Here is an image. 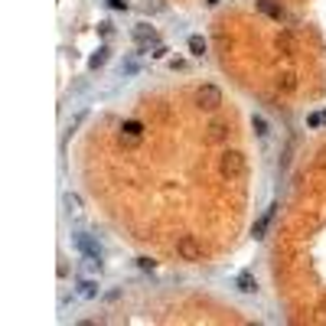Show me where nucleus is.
<instances>
[{
  "label": "nucleus",
  "instance_id": "1",
  "mask_svg": "<svg viewBox=\"0 0 326 326\" xmlns=\"http://www.w3.org/2000/svg\"><path fill=\"white\" fill-rule=\"evenodd\" d=\"M218 173L225 179L241 176V173H245V154H241V150H225L222 160H218Z\"/></svg>",
  "mask_w": 326,
  "mask_h": 326
},
{
  "label": "nucleus",
  "instance_id": "2",
  "mask_svg": "<svg viewBox=\"0 0 326 326\" xmlns=\"http://www.w3.org/2000/svg\"><path fill=\"white\" fill-rule=\"evenodd\" d=\"M140 137H144V124H140V121H124V124H121V134H117L121 147H137Z\"/></svg>",
  "mask_w": 326,
  "mask_h": 326
},
{
  "label": "nucleus",
  "instance_id": "3",
  "mask_svg": "<svg viewBox=\"0 0 326 326\" xmlns=\"http://www.w3.org/2000/svg\"><path fill=\"white\" fill-rule=\"evenodd\" d=\"M196 105H199L202 111H216L218 105H222V92H218L216 85H202L199 92H196Z\"/></svg>",
  "mask_w": 326,
  "mask_h": 326
},
{
  "label": "nucleus",
  "instance_id": "4",
  "mask_svg": "<svg viewBox=\"0 0 326 326\" xmlns=\"http://www.w3.org/2000/svg\"><path fill=\"white\" fill-rule=\"evenodd\" d=\"M176 251H179V258H183V261H202V248L196 245L193 235H183V238L176 241Z\"/></svg>",
  "mask_w": 326,
  "mask_h": 326
},
{
  "label": "nucleus",
  "instance_id": "5",
  "mask_svg": "<svg viewBox=\"0 0 326 326\" xmlns=\"http://www.w3.org/2000/svg\"><path fill=\"white\" fill-rule=\"evenodd\" d=\"M75 248L85 258H101V245L92 238V235H75Z\"/></svg>",
  "mask_w": 326,
  "mask_h": 326
},
{
  "label": "nucleus",
  "instance_id": "6",
  "mask_svg": "<svg viewBox=\"0 0 326 326\" xmlns=\"http://www.w3.org/2000/svg\"><path fill=\"white\" fill-rule=\"evenodd\" d=\"M258 10H261L264 16H271V20H284V7L280 3H274V0H258Z\"/></svg>",
  "mask_w": 326,
  "mask_h": 326
},
{
  "label": "nucleus",
  "instance_id": "7",
  "mask_svg": "<svg viewBox=\"0 0 326 326\" xmlns=\"http://www.w3.org/2000/svg\"><path fill=\"white\" fill-rule=\"evenodd\" d=\"M235 287H238L241 294H255V290H258V280L251 277V274H238V280H235Z\"/></svg>",
  "mask_w": 326,
  "mask_h": 326
},
{
  "label": "nucleus",
  "instance_id": "8",
  "mask_svg": "<svg viewBox=\"0 0 326 326\" xmlns=\"http://www.w3.org/2000/svg\"><path fill=\"white\" fill-rule=\"evenodd\" d=\"M134 39H137V43H157V30H154V26H144V23H140L137 30H134Z\"/></svg>",
  "mask_w": 326,
  "mask_h": 326
},
{
  "label": "nucleus",
  "instance_id": "9",
  "mask_svg": "<svg viewBox=\"0 0 326 326\" xmlns=\"http://www.w3.org/2000/svg\"><path fill=\"white\" fill-rule=\"evenodd\" d=\"M277 49H280V53H297V39L294 36H290V33H280V36H277Z\"/></svg>",
  "mask_w": 326,
  "mask_h": 326
},
{
  "label": "nucleus",
  "instance_id": "10",
  "mask_svg": "<svg viewBox=\"0 0 326 326\" xmlns=\"http://www.w3.org/2000/svg\"><path fill=\"white\" fill-rule=\"evenodd\" d=\"M277 88H284V92H294V88H297V75H294V72H284V75H277Z\"/></svg>",
  "mask_w": 326,
  "mask_h": 326
},
{
  "label": "nucleus",
  "instance_id": "11",
  "mask_svg": "<svg viewBox=\"0 0 326 326\" xmlns=\"http://www.w3.org/2000/svg\"><path fill=\"white\" fill-rule=\"evenodd\" d=\"M225 134H228V127L222 121H212L209 124V140H225Z\"/></svg>",
  "mask_w": 326,
  "mask_h": 326
},
{
  "label": "nucleus",
  "instance_id": "12",
  "mask_svg": "<svg viewBox=\"0 0 326 326\" xmlns=\"http://www.w3.org/2000/svg\"><path fill=\"white\" fill-rule=\"evenodd\" d=\"M95 294H98V287H95V280H78V297H85V300H92Z\"/></svg>",
  "mask_w": 326,
  "mask_h": 326
},
{
  "label": "nucleus",
  "instance_id": "13",
  "mask_svg": "<svg viewBox=\"0 0 326 326\" xmlns=\"http://www.w3.org/2000/svg\"><path fill=\"white\" fill-rule=\"evenodd\" d=\"M271 216H274V209H268V212H264V216H261V218L255 222V238H261V235H264V228H268V222H271Z\"/></svg>",
  "mask_w": 326,
  "mask_h": 326
},
{
  "label": "nucleus",
  "instance_id": "14",
  "mask_svg": "<svg viewBox=\"0 0 326 326\" xmlns=\"http://www.w3.org/2000/svg\"><path fill=\"white\" fill-rule=\"evenodd\" d=\"M189 53L202 55V53H206V39H202V36H189Z\"/></svg>",
  "mask_w": 326,
  "mask_h": 326
},
{
  "label": "nucleus",
  "instance_id": "15",
  "mask_svg": "<svg viewBox=\"0 0 326 326\" xmlns=\"http://www.w3.org/2000/svg\"><path fill=\"white\" fill-rule=\"evenodd\" d=\"M105 62H108V49H98V53L88 59V65H92V69H101Z\"/></svg>",
  "mask_w": 326,
  "mask_h": 326
},
{
  "label": "nucleus",
  "instance_id": "16",
  "mask_svg": "<svg viewBox=\"0 0 326 326\" xmlns=\"http://www.w3.org/2000/svg\"><path fill=\"white\" fill-rule=\"evenodd\" d=\"M251 127H255V134H258V137H264V134H268V121H264L261 114H255V117H251Z\"/></svg>",
  "mask_w": 326,
  "mask_h": 326
},
{
  "label": "nucleus",
  "instance_id": "17",
  "mask_svg": "<svg viewBox=\"0 0 326 326\" xmlns=\"http://www.w3.org/2000/svg\"><path fill=\"white\" fill-rule=\"evenodd\" d=\"M65 209H69V212H78V209H82L78 196H65Z\"/></svg>",
  "mask_w": 326,
  "mask_h": 326
},
{
  "label": "nucleus",
  "instance_id": "18",
  "mask_svg": "<svg viewBox=\"0 0 326 326\" xmlns=\"http://www.w3.org/2000/svg\"><path fill=\"white\" fill-rule=\"evenodd\" d=\"M137 264L144 268V271H154V264H157V261H150V258H137Z\"/></svg>",
  "mask_w": 326,
  "mask_h": 326
},
{
  "label": "nucleus",
  "instance_id": "19",
  "mask_svg": "<svg viewBox=\"0 0 326 326\" xmlns=\"http://www.w3.org/2000/svg\"><path fill=\"white\" fill-rule=\"evenodd\" d=\"M307 124H310V127H320V124H323V121H320V111H313V114L307 117Z\"/></svg>",
  "mask_w": 326,
  "mask_h": 326
},
{
  "label": "nucleus",
  "instance_id": "20",
  "mask_svg": "<svg viewBox=\"0 0 326 326\" xmlns=\"http://www.w3.org/2000/svg\"><path fill=\"white\" fill-rule=\"evenodd\" d=\"M108 3H111L114 10H124V7H127V0H108Z\"/></svg>",
  "mask_w": 326,
  "mask_h": 326
},
{
  "label": "nucleus",
  "instance_id": "21",
  "mask_svg": "<svg viewBox=\"0 0 326 326\" xmlns=\"http://www.w3.org/2000/svg\"><path fill=\"white\" fill-rule=\"evenodd\" d=\"M320 121H323V124H326V111H320Z\"/></svg>",
  "mask_w": 326,
  "mask_h": 326
},
{
  "label": "nucleus",
  "instance_id": "22",
  "mask_svg": "<svg viewBox=\"0 0 326 326\" xmlns=\"http://www.w3.org/2000/svg\"><path fill=\"white\" fill-rule=\"evenodd\" d=\"M206 3H212V7H216V3H222V0H206Z\"/></svg>",
  "mask_w": 326,
  "mask_h": 326
}]
</instances>
